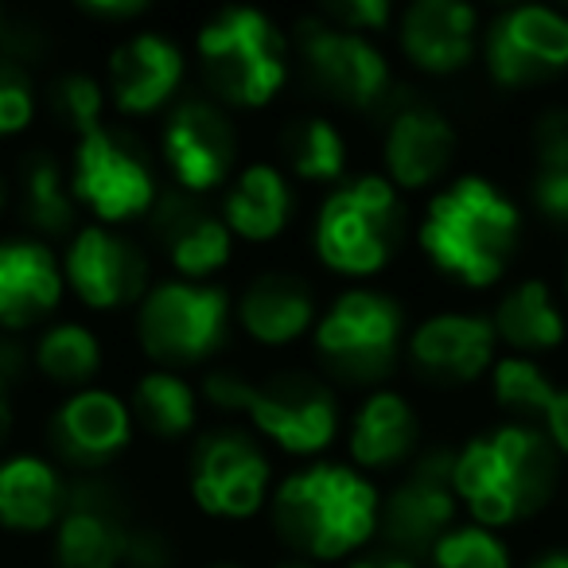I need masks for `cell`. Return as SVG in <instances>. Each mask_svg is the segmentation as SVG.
Segmentation results:
<instances>
[{
	"label": "cell",
	"instance_id": "obj_1",
	"mask_svg": "<svg viewBox=\"0 0 568 568\" xmlns=\"http://www.w3.org/2000/svg\"><path fill=\"white\" fill-rule=\"evenodd\" d=\"M378 510L371 475L332 459L288 471L268 498L276 537L301 560H343L366 549L378 534Z\"/></svg>",
	"mask_w": 568,
	"mask_h": 568
},
{
	"label": "cell",
	"instance_id": "obj_2",
	"mask_svg": "<svg viewBox=\"0 0 568 568\" xmlns=\"http://www.w3.org/2000/svg\"><path fill=\"white\" fill-rule=\"evenodd\" d=\"M452 487L475 526L506 529L541 514L560 487V456L534 425H498L456 452Z\"/></svg>",
	"mask_w": 568,
	"mask_h": 568
},
{
	"label": "cell",
	"instance_id": "obj_3",
	"mask_svg": "<svg viewBox=\"0 0 568 568\" xmlns=\"http://www.w3.org/2000/svg\"><path fill=\"white\" fill-rule=\"evenodd\" d=\"M521 242V211L487 175H459L436 191L417 226V245L464 288H490L506 276Z\"/></svg>",
	"mask_w": 568,
	"mask_h": 568
},
{
	"label": "cell",
	"instance_id": "obj_4",
	"mask_svg": "<svg viewBox=\"0 0 568 568\" xmlns=\"http://www.w3.org/2000/svg\"><path fill=\"white\" fill-rule=\"evenodd\" d=\"M195 55L214 102L226 110H265L288 82L293 40L261 9H222L199 28Z\"/></svg>",
	"mask_w": 568,
	"mask_h": 568
},
{
	"label": "cell",
	"instance_id": "obj_5",
	"mask_svg": "<svg viewBox=\"0 0 568 568\" xmlns=\"http://www.w3.org/2000/svg\"><path fill=\"white\" fill-rule=\"evenodd\" d=\"M405 242L402 191L378 172L351 175L320 203L312 245L339 276H378Z\"/></svg>",
	"mask_w": 568,
	"mask_h": 568
},
{
	"label": "cell",
	"instance_id": "obj_6",
	"mask_svg": "<svg viewBox=\"0 0 568 568\" xmlns=\"http://www.w3.org/2000/svg\"><path fill=\"white\" fill-rule=\"evenodd\" d=\"M405 304L382 288H347L316 320L312 347L339 386H378L397 371L405 351Z\"/></svg>",
	"mask_w": 568,
	"mask_h": 568
},
{
	"label": "cell",
	"instance_id": "obj_7",
	"mask_svg": "<svg viewBox=\"0 0 568 568\" xmlns=\"http://www.w3.org/2000/svg\"><path fill=\"white\" fill-rule=\"evenodd\" d=\"M234 301L222 284L211 281H152L144 301L136 304V339L156 363V371L203 366L230 343Z\"/></svg>",
	"mask_w": 568,
	"mask_h": 568
},
{
	"label": "cell",
	"instance_id": "obj_8",
	"mask_svg": "<svg viewBox=\"0 0 568 568\" xmlns=\"http://www.w3.org/2000/svg\"><path fill=\"white\" fill-rule=\"evenodd\" d=\"M293 48L320 94L347 105V110L382 113L394 98L389 59L371 36L347 32L316 12V17L296 20Z\"/></svg>",
	"mask_w": 568,
	"mask_h": 568
},
{
	"label": "cell",
	"instance_id": "obj_9",
	"mask_svg": "<svg viewBox=\"0 0 568 568\" xmlns=\"http://www.w3.org/2000/svg\"><path fill=\"white\" fill-rule=\"evenodd\" d=\"M187 487L203 514L245 521L273 498V459L245 428L222 425L195 436L187 456Z\"/></svg>",
	"mask_w": 568,
	"mask_h": 568
},
{
	"label": "cell",
	"instance_id": "obj_10",
	"mask_svg": "<svg viewBox=\"0 0 568 568\" xmlns=\"http://www.w3.org/2000/svg\"><path fill=\"white\" fill-rule=\"evenodd\" d=\"M71 191L74 203L87 206L102 226L152 214L160 199L156 172L141 144L110 125L79 136L71 160Z\"/></svg>",
	"mask_w": 568,
	"mask_h": 568
},
{
	"label": "cell",
	"instance_id": "obj_11",
	"mask_svg": "<svg viewBox=\"0 0 568 568\" xmlns=\"http://www.w3.org/2000/svg\"><path fill=\"white\" fill-rule=\"evenodd\" d=\"M483 67L503 90L549 87L568 71V17L545 4H518L483 28Z\"/></svg>",
	"mask_w": 568,
	"mask_h": 568
},
{
	"label": "cell",
	"instance_id": "obj_12",
	"mask_svg": "<svg viewBox=\"0 0 568 568\" xmlns=\"http://www.w3.org/2000/svg\"><path fill=\"white\" fill-rule=\"evenodd\" d=\"M245 417L253 433L288 456H320L332 448L343 425L335 389L308 371H281L257 382Z\"/></svg>",
	"mask_w": 568,
	"mask_h": 568
},
{
	"label": "cell",
	"instance_id": "obj_13",
	"mask_svg": "<svg viewBox=\"0 0 568 568\" xmlns=\"http://www.w3.org/2000/svg\"><path fill=\"white\" fill-rule=\"evenodd\" d=\"M452 464H456L452 448L420 452L405 479H397V487L382 495L378 529L394 552L409 560H428L433 545L456 526L459 498L452 487Z\"/></svg>",
	"mask_w": 568,
	"mask_h": 568
},
{
	"label": "cell",
	"instance_id": "obj_14",
	"mask_svg": "<svg viewBox=\"0 0 568 568\" xmlns=\"http://www.w3.org/2000/svg\"><path fill=\"white\" fill-rule=\"evenodd\" d=\"M63 281L87 308L118 312L141 304L152 288L149 253L113 226H79L63 257Z\"/></svg>",
	"mask_w": 568,
	"mask_h": 568
},
{
	"label": "cell",
	"instance_id": "obj_15",
	"mask_svg": "<svg viewBox=\"0 0 568 568\" xmlns=\"http://www.w3.org/2000/svg\"><path fill=\"white\" fill-rule=\"evenodd\" d=\"M160 152L175 187L203 199L206 191L234 180L237 129L230 113L211 98H183L164 121Z\"/></svg>",
	"mask_w": 568,
	"mask_h": 568
},
{
	"label": "cell",
	"instance_id": "obj_16",
	"mask_svg": "<svg viewBox=\"0 0 568 568\" xmlns=\"http://www.w3.org/2000/svg\"><path fill=\"white\" fill-rule=\"evenodd\" d=\"M382 118H386V125H382L386 180L402 195L425 191L448 175L459 149L456 125L448 121V113H440L428 102H413V98H389Z\"/></svg>",
	"mask_w": 568,
	"mask_h": 568
},
{
	"label": "cell",
	"instance_id": "obj_17",
	"mask_svg": "<svg viewBox=\"0 0 568 568\" xmlns=\"http://www.w3.org/2000/svg\"><path fill=\"white\" fill-rule=\"evenodd\" d=\"M129 514L121 495L105 479L71 483L67 510L51 529L55 568H125L129 557Z\"/></svg>",
	"mask_w": 568,
	"mask_h": 568
},
{
	"label": "cell",
	"instance_id": "obj_18",
	"mask_svg": "<svg viewBox=\"0 0 568 568\" xmlns=\"http://www.w3.org/2000/svg\"><path fill=\"white\" fill-rule=\"evenodd\" d=\"M413 371L433 386H471L498 363V335L490 316L479 312H440L413 327L405 343Z\"/></svg>",
	"mask_w": 568,
	"mask_h": 568
},
{
	"label": "cell",
	"instance_id": "obj_19",
	"mask_svg": "<svg viewBox=\"0 0 568 568\" xmlns=\"http://www.w3.org/2000/svg\"><path fill=\"white\" fill-rule=\"evenodd\" d=\"M48 440L59 464L98 471L133 444V413L113 389H79L51 413Z\"/></svg>",
	"mask_w": 568,
	"mask_h": 568
},
{
	"label": "cell",
	"instance_id": "obj_20",
	"mask_svg": "<svg viewBox=\"0 0 568 568\" xmlns=\"http://www.w3.org/2000/svg\"><path fill=\"white\" fill-rule=\"evenodd\" d=\"M149 219L168 265L183 281H211L234 257V234L226 230L222 214L211 211L199 195L180 187L160 191Z\"/></svg>",
	"mask_w": 568,
	"mask_h": 568
},
{
	"label": "cell",
	"instance_id": "obj_21",
	"mask_svg": "<svg viewBox=\"0 0 568 568\" xmlns=\"http://www.w3.org/2000/svg\"><path fill=\"white\" fill-rule=\"evenodd\" d=\"M67 293L63 261L48 242L36 237H4L0 242V332L20 335L48 324Z\"/></svg>",
	"mask_w": 568,
	"mask_h": 568
},
{
	"label": "cell",
	"instance_id": "obj_22",
	"mask_svg": "<svg viewBox=\"0 0 568 568\" xmlns=\"http://www.w3.org/2000/svg\"><path fill=\"white\" fill-rule=\"evenodd\" d=\"M316 288L293 268L257 273L234 301V324L261 347H293L316 332Z\"/></svg>",
	"mask_w": 568,
	"mask_h": 568
},
{
	"label": "cell",
	"instance_id": "obj_23",
	"mask_svg": "<svg viewBox=\"0 0 568 568\" xmlns=\"http://www.w3.org/2000/svg\"><path fill=\"white\" fill-rule=\"evenodd\" d=\"M483 40L479 12L459 0H417L397 17V48L417 71L456 74L475 59Z\"/></svg>",
	"mask_w": 568,
	"mask_h": 568
},
{
	"label": "cell",
	"instance_id": "obj_24",
	"mask_svg": "<svg viewBox=\"0 0 568 568\" xmlns=\"http://www.w3.org/2000/svg\"><path fill=\"white\" fill-rule=\"evenodd\" d=\"M183 51L175 48L168 36L160 32H136L121 40L110 51V82L105 94L113 98L118 113L129 118H149V113L164 110L183 87Z\"/></svg>",
	"mask_w": 568,
	"mask_h": 568
},
{
	"label": "cell",
	"instance_id": "obj_25",
	"mask_svg": "<svg viewBox=\"0 0 568 568\" xmlns=\"http://www.w3.org/2000/svg\"><path fill=\"white\" fill-rule=\"evenodd\" d=\"M420 420L397 389H374L363 397L347 428V452L358 471H397L417 459Z\"/></svg>",
	"mask_w": 568,
	"mask_h": 568
},
{
	"label": "cell",
	"instance_id": "obj_26",
	"mask_svg": "<svg viewBox=\"0 0 568 568\" xmlns=\"http://www.w3.org/2000/svg\"><path fill=\"white\" fill-rule=\"evenodd\" d=\"M71 483L51 459L17 452L0 459V529L9 534H48L67 510Z\"/></svg>",
	"mask_w": 568,
	"mask_h": 568
},
{
	"label": "cell",
	"instance_id": "obj_27",
	"mask_svg": "<svg viewBox=\"0 0 568 568\" xmlns=\"http://www.w3.org/2000/svg\"><path fill=\"white\" fill-rule=\"evenodd\" d=\"M490 324H495L498 343L510 347V355L521 358L549 355L568 335L565 312H560L549 281H541V276H526V281L510 284L498 296L495 312H490Z\"/></svg>",
	"mask_w": 568,
	"mask_h": 568
},
{
	"label": "cell",
	"instance_id": "obj_28",
	"mask_svg": "<svg viewBox=\"0 0 568 568\" xmlns=\"http://www.w3.org/2000/svg\"><path fill=\"white\" fill-rule=\"evenodd\" d=\"M219 214L242 242H273L293 219V187L276 164H245L226 183Z\"/></svg>",
	"mask_w": 568,
	"mask_h": 568
},
{
	"label": "cell",
	"instance_id": "obj_29",
	"mask_svg": "<svg viewBox=\"0 0 568 568\" xmlns=\"http://www.w3.org/2000/svg\"><path fill=\"white\" fill-rule=\"evenodd\" d=\"M20 214L43 237L79 234V203H74L71 175L51 152H28L20 164Z\"/></svg>",
	"mask_w": 568,
	"mask_h": 568
},
{
	"label": "cell",
	"instance_id": "obj_30",
	"mask_svg": "<svg viewBox=\"0 0 568 568\" xmlns=\"http://www.w3.org/2000/svg\"><path fill=\"white\" fill-rule=\"evenodd\" d=\"M129 413L136 428L164 444H175L199 425V386H191L175 371H149L133 382Z\"/></svg>",
	"mask_w": 568,
	"mask_h": 568
},
{
	"label": "cell",
	"instance_id": "obj_31",
	"mask_svg": "<svg viewBox=\"0 0 568 568\" xmlns=\"http://www.w3.org/2000/svg\"><path fill=\"white\" fill-rule=\"evenodd\" d=\"M281 160L284 168L304 183H343L347 172V136L327 118H296L281 129Z\"/></svg>",
	"mask_w": 568,
	"mask_h": 568
},
{
	"label": "cell",
	"instance_id": "obj_32",
	"mask_svg": "<svg viewBox=\"0 0 568 568\" xmlns=\"http://www.w3.org/2000/svg\"><path fill=\"white\" fill-rule=\"evenodd\" d=\"M32 363L51 386L79 394V389H90V382L102 371V339L87 324L63 320L40 335V343L32 347Z\"/></svg>",
	"mask_w": 568,
	"mask_h": 568
},
{
	"label": "cell",
	"instance_id": "obj_33",
	"mask_svg": "<svg viewBox=\"0 0 568 568\" xmlns=\"http://www.w3.org/2000/svg\"><path fill=\"white\" fill-rule=\"evenodd\" d=\"M490 397L503 413H510L514 425H534L541 428L545 417L552 409L557 386L545 378V371L537 366V358L521 355H503L490 366Z\"/></svg>",
	"mask_w": 568,
	"mask_h": 568
},
{
	"label": "cell",
	"instance_id": "obj_34",
	"mask_svg": "<svg viewBox=\"0 0 568 568\" xmlns=\"http://www.w3.org/2000/svg\"><path fill=\"white\" fill-rule=\"evenodd\" d=\"M428 568H514L510 545L475 521L452 526L428 552Z\"/></svg>",
	"mask_w": 568,
	"mask_h": 568
},
{
	"label": "cell",
	"instance_id": "obj_35",
	"mask_svg": "<svg viewBox=\"0 0 568 568\" xmlns=\"http://www.w3.org/2000/svg\"><path fill=\"white\" fill-rule=\"evenodd\" d=\"M51 110H55L59 125L71 129L74 136H87L94 129H102V113H105V87L90 74L74 71L63 74L51 90Z\"/></svg>",
	"mask_w": 568,
	"mask_h": 568
},
{
	"label": "cell",
	"instance_id": "obj_36",
	"mask_svg": "<svg viewBox=\"0 0 568 568\" xmlns=\"http://www.w3.org/2000/svg\"><path fill=\"white\" fill-rule=\"evenodd\" d=\"M36 118V87L17 55H0V141L28 133Z\"/></svg>",
	"mask_w": 568,
	"mask_h": 568
},
{
	"label": "cell",
	"instance_id": "obj_37",
	"mask_svg": "<svg viewBox=\"0 0 568 568\" xmlns=\"http://www.w3.org/2000/svg\"><path fill=\"white\" fill-rule=\"evenodd\" d=\"M534 168H568V105H545L529 125Z\"/></svg>",
	"mask_w": 568,
	"mask_h": 568
},
{
	"label": "cell",
	"instance_id": "obj_38",
	"mask_svg": "<svg viewBox=\"0 0 568 568\" xmlns=\"http://www.w3.org/2000/svg\"><path fill=\"white\" fill-rule=\"evenodd\" d=\"M253 386L257 382L245 378V371L237 366H211L199 382V402H206L211 409L219 413H245L250 409V397H253Z\"/></svg>",
	"mask_w": 568,
	"mask_h": 568
},
{
	"label": "cell",
	"instance_id": "obj_39",
	"mask_svg": "<svg viewBox=\"0 0 568 568\" xmlns=\"http://www.w3.org/2000/svg\"><path fill=\"white\" fill-rule=\"evenodd\" d=\"M320 17L347 28V32L371 36V40H374V32H386V28L394 24L389 0H332V4L320 9Z\"/></svg>",
	"mask_w": 568,
	"mask_h": 568
},
{
	"label": "cell",
	"instance_id": "obj_40",
	"mask_svg": "<svg viewBox=\"0 0 568 568\" xmlns=\"http://www.w3.org/2000/svg\"><path fill=\"white\" fill-rule=\"evenodd\" d=\"M529 203L549 226H568V168H534Z\"/></svg>",
	"mask_w": 568,
	"mask_h": 568
},
{
	"label": "cell",
	"instance_id": "obj_41",
	"mask_svg": "<svg viewBox=\"0 0 568 568\" xmlns=\"http://www.w3.org/2000/svg\"><path fill=\"white\" fill-rule=\"evenodd\" d=\"M175 565V549L164 534L156 529H133L129 537V557H125V568H172Z\"/></svg>",
	"mask_w": 568,
	"mask_h": 568
},
{
	"label": "cell",
	"instance_id": "obj_42",
	"mask_svg": "<svg viewBox=\"0 0 568 568\" xmlns=\"http://www.w3.org/2000/svg\"><path fill=\"white\" fill-rule=\"evenodd\" d=\"M32 363V351L24 347V343L17 339V335H0V386H17L20 378H24V371Z\"/></svg>",
	"mask_w": 568,
	"mask_h": 568
},
{
	"label": "cell",
	"instance_id": "obj_43",
	"mask_svg": "<svg viewBox=\"0 0 568 568\" xmlns=\"http://www.w3.org/2000/svg\"><path fill=\"white\" fill-rule=\"evenodd\" d=\"M541 433L549 436V444L557 448V456H568V386L557 389V397H552V409H549V417H545Z\"/></svg>",
	"mask_w": 568,
	"mask_h": 568
},
{
	"label": "cell",
	"instance_id": "obj_44",
	"mask_svg": "<svg viewBox=\"0 0 568 568\" xmlns=\"http://www.w3.org/2000/svg\"><path fill=\"white\" fill-rule=\"evenodd\" d=\"M82 12L94 20H133V17H144L149 4H144V0H87Z\"/></svg>",
	"mask_w": 568,
	"mask_h": 568
},
{
	"label": "cell",
	"instance_id": "obj_45",
	"mask_svg": "<svg viewBox=\"0 0 568 568\" xmlns=\"http://www.w3.org/2000/svg\"><path fill=\"white\" fill-rule=\"evenodd\" d=\"M347 568H417V560L402 557V552H394V549H382V552H363V557H355Z\"/></svg>",
	"mask_w": 568,
	"mask_h": 568
},
{
	"label": "cell",
	"instance_id": "obj_46",
	"mask_svg": "<svg viewBox=\"0 0 568 568\" xmlns=\"http://www.w3.org/2000/svg\"><path fill=\"white\" fill-rule=\"evenodd\" d=\"M526 568H568V549H549L541 557H534Z\"/></svg>",
	"mask_w": 568,
	"mask_h": 568
},
{
	"label": "cell",
	"instance_id": "obj_47",
	"mask_svg": "<svg viewBox=\"0 0 568 568\" xmlns=\"http://www.w3.org/2000/svg\"><path fill=\"white\" fill-rule=\"evenodd\" d=\"M12 428V405H9V386H0V444L9 440Z\"/></svg>",
	"mask_w": 568,
	"mask_h": 568
},
{
	"label": "cell",
	"instance_id": "obj_48",
	"mask_svg": "<svg viewBox=\"0 0 568 568\" xmlns=\"http://www.w3.org/2000/svg\"><path fill=\"white\" fill-rule=\"evenodd\" d=\"M273 568H320V565H312V560L293 557V560H281V565H273Z\"/></svg>",
	"mask_w": 568,
	"mask_h": 568
},
{
	"label": "cell",
	"instance_id": "obj_49",
	"mask_svg": "<svg viewBox=\"0 0 568 568\" xmlns=\"http://www.w3.org/2000/svg\"><path fill=\"white\" fill-rule=\"evenodd\" d=\"M214 568H237V565H214Z\"/></svg>",
	"mask_w": 568,
	"mask_h": 568
},
{
	"label": "cell",
	"instance_id": "obj_50",
	"mask_svg": "<svg viewBox=\"0 0 568 568\" xmlns=\"http://www.w3.org/2000/svg\"><path fill=\"white\" fill-rule=\"evenodd\" d=\"M0 203H4V187H0Z\"/></svg>",
	"mask_w": 568,
	"mask_h": 568
},
{
	"label": "cell",
	"instance_id": "obj_51",
	"mask_svg": "<svg viewBox=\"0 0 568 568\" xmlns=\"http://www.w3.org/2000/svg\"><path fill=\"white\" fill-rule=\"evenodd\" d=\"M565 293H568V281H565Z\"/></svg>",
	"mask_w": 568,
	"mask_h": 568
},
{
	"label": "cell",
	"instance_id": "obj_52",
	"mask_svg": "<svg viewBox=\"0 0 568 568\" xmlns=\"http://www.w3.org/2000/svg\"><path fill=\"white\" fill-rule=\"evenodd\" d=\"M0 36H4V32H0Z\"/></svg>",
	"mask_w": 568,
	"mask_h": 568
}]
</instances>
